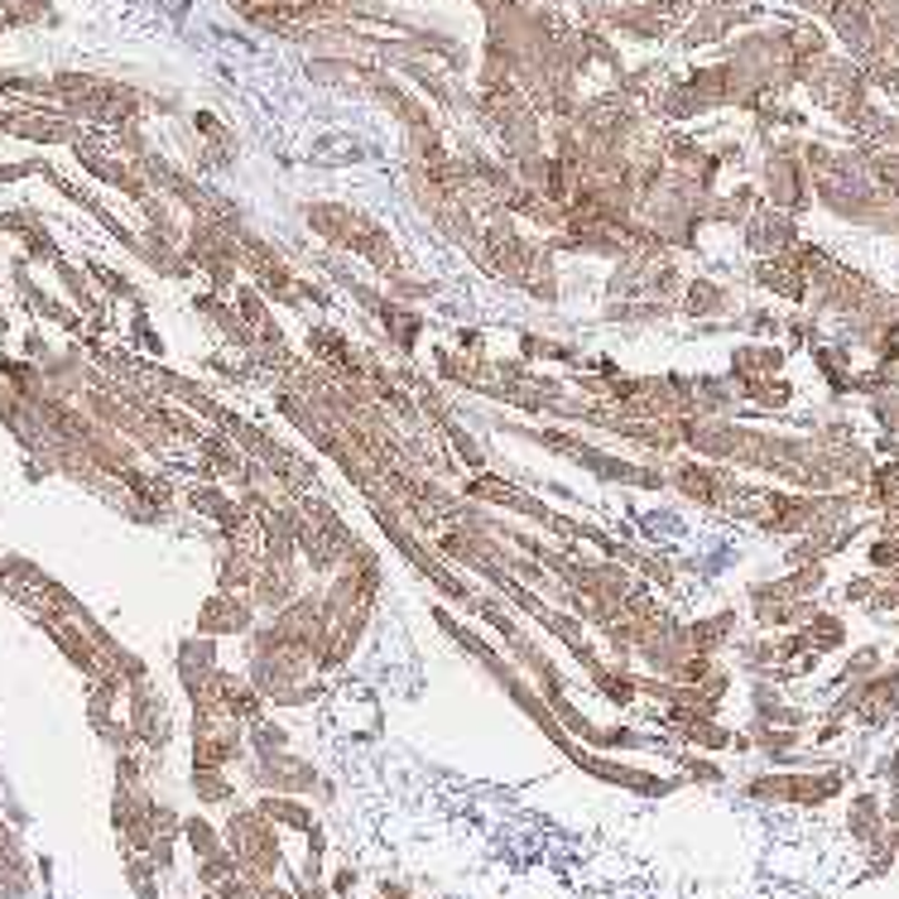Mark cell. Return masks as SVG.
Listing matches in <instances>:
<instances>
[{"label":"cell","mask_w":899,"mask_h":899,"mask_svg":"<svg viewBox=\"0 0 899 899\" xmlns=\"http://www.w3.org/2000/svg\"><path fill=\"white\" fill-rule=\"evenodd\" d=\"M193 789H198L202 804H226L231 799V785L222 775H212V770H193Z\"/></svg>","instance_id":"277c9868"},{"label":"cell","mask_w":899,"mask_h":899,"mask_svg":"<svg viewBox=\"0 0 899 899\" xmlns=\"http://www.w3.org/2000/svg\"><path fill=\"white\" fill-rule=\"evenodd\" d=\"M226 851H231V861H236V871L251 876V880H270L274 866H280V837L270 832L265 814H236L231 818Z\"/></svg>","instance_id":"6da1fadb"},{"label":"cell","mask_w":899,"mask_h":899,"mask_svg":"<svg viewBox=\"0 0 899 899\" xmlns=\"http://www.w3.org/2000/svg\"><path fill=\"white\" fill-rule=\"evenodd\" d=\"M260 814L280 818V822H294V828H303V832H313V814H309V808H299L294 799H265V804H260Z\"/></svg>","instance_id":"3957f363"},{"label":"cell","mask_w":899,"mask_h":899,"mask_svg":"<svg viewBox=\"0 0 899 899\" xmlns=\"http://www.w3.org/2000/svg\"><path fill=\"white\" fill-rule=\"evenodd\" d=\"M245 620H251V612H245L241 602L231 606V597H222V602H212L208 612H202V630H216V635H222V630H241Z\"/></svg>","instance_id":"7a4b0ae2"},{"label":"cell","mask_w":899,"mask_h":899,"mask_svg":"<svg viewBox=\"0 0 899 899\" xmlns=\"http://www.w3.org/2000/svg\"><path fill=\"white\" fill-rule=\"evenodd\" d=\"M188 842H193V851H198V857H212V851H222V847H216V832L208 828V822H202V818H193V822H188Z\"/></svg>","instance_id":"5b68a950"}]
</instances>
